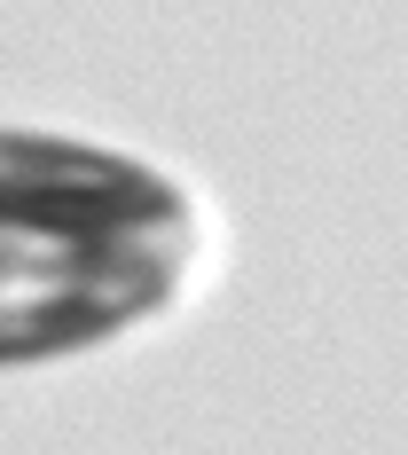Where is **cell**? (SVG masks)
<instances>
[{
  "instance_id": "6da1fadb",
  "label": "cell",
  "mask_w": 408,
  "mask_h": 455,
  "mask_svg": "<svg viewBox=\"0 0 408 455\" xmlns=\"http://www.w3.org/2000/svg\"><path fill=\"white\" fill-rule=\"evenodd\" d=\"M188 251L173 235H79L0 212V362H40L94 330L149 315Z\"/></svg>"
},
{
  "instance_id": "7a4b0ae2",
  "label": "cell",
  "mask_w": 408,
  "mask_h": 455,
  "mask_svg": "<svg viewBox=\"0 0 408 455\" xmlns=\"http://www.w3.org/2000/svg\"><path fill=\"white\" fill-rule=\"evenodd\" d=\"M0 212L47 220L79 235H173L188 228V204L134 157H102L79 141L0 134Z\"/></svg>"
}]
</instances>
